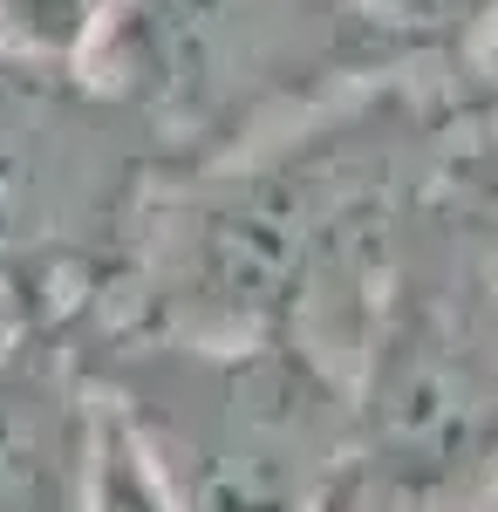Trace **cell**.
Wrapping results in <instances>:
<instances>
[{
	"mask_svg": "<svg viewBox=\"0 0 498 512\" xmlns=\"http://www.w3.org/2000/svg\"><path fill=\"white\" fill-rule=\"evenodd\" d=\"M458 103V69H396L171 178L96 328L307 342L355 369L396 226Z\"/></svg>",
	"mask_w": 498,
	"mask_h": 512,
	"instance_id": "6da1fadb",
	"label": "cell"
},
{
	"mask_svg": "<svg viewBox=\"0 0 498 512\" xmlns=\"http://www.w3.org/2000/svg\"><path fill=\"white\" fill-rule=\"evenodd\" d=\"M464 82V76H458ZM348 512H464L498 492V117L464 89L389 246L355 349Z\"/></svg>",
	"mask_w": 498,
	"mask_h": 512,
	"instance_id": "7a4b0ae2",
	"label": "cell"
},
{
	"mask_svg": "<svg viewBox=\"0 0 498 512\" xmlns=\"http://www.w3.org/2000/svg\"><path fill=\"white\" fill-rule=\"evenodd\" d=\"M82 355L178 512H348L355 376L321 349L82 321Z\"/></svg>",
	"mask_w": 498,
	"mask_h": 512,
	"instance_id": "3957f363",
	"label": "cell"
},
{
	"mask_svg": "<svg viewBox=\"0 0 498 512\" xmlns=\"http://www.w3.org/2000/svg\"><path fill=\"white\" fill-rule=\"evenodd\" d=\"M82 69L185 178L423 62L369 0H110Z\"/></svg>",
	"mask_w": 498,
	"mask_h": 512,
	"instance_id": "277c9868",
	"label": "cell"
},
{
	"mask_svg": "<svg viewBox=\"0 0 498 512\" xmlns=\"http://www.w3.org/2000/svg\"><path fill=\"white\" fill-rule=\"evenodd\" d=\"M171 171L82 62L0 55V301L7 321H96Z\"/></svg>",
	"mask_w": 498,
	"mask_h": 512,
	"instance_id": "5b68a950",
	"label": "cell"
},
{
	"mask_svg": "<svg viewBox=\"0 0 498 512\" xmlns=\"http://www.w3.org/2000/svg\"><path fill=\"white\" fill-rule=\"evenodd\" d=\"M103 431L82 321L0 328V512H82Z\"/></svg>",
	"mask_w": 498,
	"mask_h": 512,
	"instance_id": "8992f818",
	"label": "cell"
},
{
	"mask_svg": "<svg viewBox=\"0 0 498 512\" xmlns=\"http://www.w3.org/2000/svg\"><path fill=\"white\" fill-rule=\"evenodd\" d=\"M369 7L423 69H464L478 41L498 28V0H369Z\"/></svg>",
	"mask_w": 498,
	"mask_h": 512,
	"instance_id": "52a82bcc",
	"label": "cell"
},
{
	"mask_svg": "<svg viewBox=\"0 0 498 512\" xmlns=\"http://www.w3.org/2000/svg\"><path fill=\"white\" fill-rule=\"evenodd\" d=\"M82 512H178L164 478L151 472V458L137 451V437L123 431L103 403V431H96V465H89V492Z\"/></svg>",
	"mask_w": 498,
	"mask_h": 512,
	"instance_id": "ba28073f",
	"label": "cell"
},
{
	"mask_svg": "<svg viewBox=\"0 0 498 512\" xmlns=\"http://www.w3.org/2000/svg\"><path fill=\"white\" fill-rule=\"evenodd\" d=\"M458 76H464V89H471V103H478L485 117H498V28L478 41V55L464 62Z\"/></svg>",
	"mask_w": 498,
	"mask_h": 512,
	"instance_id": "9c48e42d",
	"label": "cell"
},
{
	"mask_svg": "<svg viewBox=\"0 0 498 512\" xmlns=\"http://www.w3.org/2000/svg\"><path fill=\"white\" fill-rule=\"evenodd\" d=\"M485 512H498V492H492V506H485Z\"/></svg>",
	"mask_w": 498,
	"mask_h": 512,
	"instance_id": "30bf717a",
	"label": "cell"
}]
</instances>
